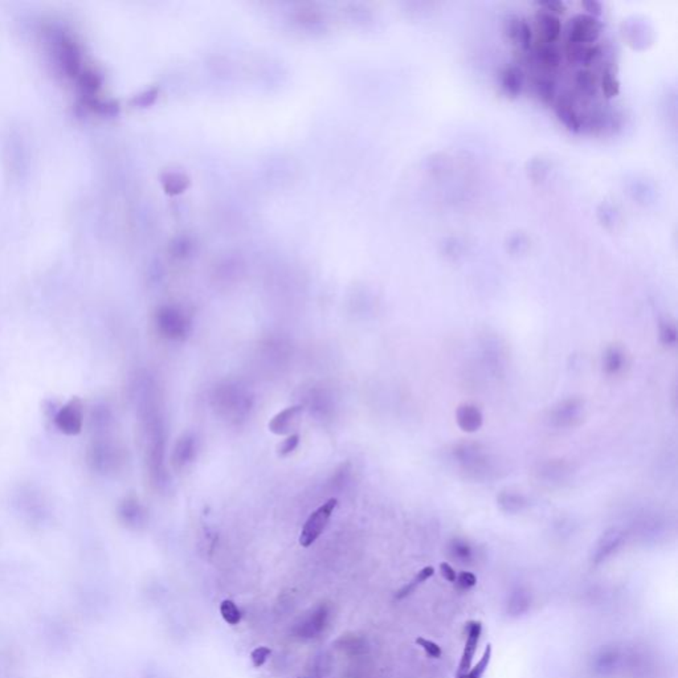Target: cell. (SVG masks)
I'll return each mask as SVG.
<instances>
[{"label": "cell", "mask_w": 678, "mask_h": 678, "mask_svg": "<svg viewBox=\"0 0 678 678\" xmlns=\"http://www.w3.org/2000/svg\"><path fill=\"white\" fill-rule=\"evenodd\" d=\"M537 4L542 7L543 11L553 13L555 16L565 12V4L561 0H544V1H538Z\"/></svg>", "instance_id": "32"}, {"label": "cell", "mask_w": 678, "mask_h": 678, "mask_svg": "<svg viewBox=\"0 0 678 678\" xmlns=\"http://www.w3.org/2000/svg\"><path fill=\"white\" fill-rule=\"evenodd\" d=\"M575 87L577 91L586 97H595L599 91V79L589 69H580L575 75Z\"/></svg>", "instance_id": "18"}, {"label": "cell", "mask_w": 678, "mask_h": 678, "mask_svg": "<svg viewBox=\"0 0 678 678\" xmlns=\"http://www.w3.org/2000/svg\"><path fill=\"white\" fill-rule=\"evenodd\" d=\"M624 538H625V534L618 527H612L604 532L594 549L592 563L600 565L604 561H607L610 555L616 553V550L622 546Z\"/></svg>", "instance_id": "10"}, {"label": "cell", "mask_w": 678, "mask_h": 678, "mask_svg": "<svg viewBox=\"0 0 678 678\" xmlns=\"http://www.w3.org/2000/svg\"><path fill=\"white\" fill-rule=\"evenodd\" d=\"M584 412V403L580 399H567L561 402L550 414V421L558 428L577 426Z\"/></svg>", "instance_id": "7"}, {"label": "cell", "mask_w": 678, "mask_h": 678, "mask_svg": "<svg viewBox=\"0 0 678 678\" xmlns=\"http://www.w3.org/2000/svg\"><path fill=\"white\" fill-rule=\"evenodd\" d=\"M504 32L511 44L520 46L523 52L532 48V31L530 24L518 16H510L504 25Z\"/></svg>", "instance_id": "8"}, {"label": "cell", "mask_w": 678, "mask_h": 678, "mask_svg": "<svg viewBox=\"0 0 678 678\" xmlns=\"http://www.w3.org/2000/svg\"><path fill=\"white\" fill-rule=\"evenodd\" d=\"M454 584L460 588V589H463V591H468V589H472V588L475 587V584H477V577H475L473 573L461 571L460 574H457V579H456Z\"/></svg>", "instance_id": "30"}, {"label": "cell", "mask_w": 678, "mask_h": 678, "mask_svg": "<svg viewBox=\"0 0 678 678\" xmlns=\"http://www.w3.org/2000/svg\"><path fill=\"white\" fill-rule=\"evenodd\" d=\"M220 613L224 622L232 627L238 625V622H241V610H238L234 600H223L220 604Z\"/></svg>", "instance_id": "25"}, {"label": "cell", "mask_w": 678, "mask_h": 678, "mask_svg": "<svg viewBox=\"0 0 678 678\" xmlns=\"http://www.w3.org/2000/svg\"><path fill=\"white\" fill-rule=\"evenodd\" d=\"M534 60L535 63L546 70H555L561 67L562 53L555 43H546L537 40L534 44Z\"/></svg>", "instance_id": "12"}, {"label": "cell", "mask_w": 678, "mask_h": 678, "mask_svg": "<svg viewBox=\"0 0 678 678\" xmlns=\"http://www.w3.org/2000/svg\"><path fill=\"white\" fill-rule=\"evenodd\" d=\"M298 678H300V677H298Z\"/></svg>", "instance_id": "37"}, {"label": "cell", "mask_w": 678, "mask_h": 678, "mask_svg": "<svg viewBox=\"0 0 678 678\" xmlns=\"http://www.w3.org/2000/svg\"><path fill=\"white\" fill-rule=\"evenodd\" d=\"M582 6L586 8V11L588 12L589 16L598 18L601 15V4L596 0H586V1L582 3Z\"/></svg>", "instance_id": "35"}, {"label": "cell", "mask_w": 678, "mask_h": 678, "mask_svg": "<svg viewBox=\"0 0 678 678\" xmlns=\"http://www.w3.org/2000/svg\"><path fill=\"white\" fill-rule=\"evenodd\" d=\"M660 339L665 346H676L677 342V328L673 322L664 321L660 325Z\"/></svg>", "instance_id": "27"}, {"label": "cell", "mask_w": 678, "mask_h": 678, "mask_svg": "<svg viewBox=\"0 0 678 678\" xmlns=\"http://www.w3.org/2000/svg\"><path fill=\"white\" fill-rule=\"evenodd\" d=\"M535 20H537V27H538L539 34L542 36L541 40L546 41V43H555L559 39L561 31H562V25H561V20H559L558 16H555L553 13H549V12L538 11L537 16H535Z\"/></svg>", "instance_id": "15"}, {"label": "cell", "mask_w": 678, "mask_h": 678, "mask_svg": "<svg viewBox=\"0 0 678 678\" xmlns=\"http://www.w3.org/2000/svg\"><path fill=\"white\" fill-rule=\"evenodd\" d=\"M565 57L571 64L591 65L601 55V46L592 44H577L567 41L565 48Z\"/></svg>", "instance_id": "13"}, {"label": "cell", "mask_w": 678, "mask_h": 678, "mask_svg": "<svg viewBox=\"0 0 678 678\" xmlns=\"http://www.w3.org/2000/svg\"><path fill=\"white\" fill-rule=\"evenodd\" d=\"M456 420H457V424L461 430L472 433V432H475V430L481 428L484 416H482L480 408L477 406L471 404V403H465V404H461L460 407L457 408Z\"/></svg>", "instance_id": "14"}, {"label": "cell", "mask_w": 678, "mask_h": 678, "mask_svg": "<svg viewBox=\"0 0 678 678\" xmlns=\"http://www.w3.org/2000/svg\"><path fill=\"white\" fill-rule=\"evenodd\" d=\"M456 457L459 463H463V469L468 473L475 475H484L492 473L489 456L482 452L477 445L465 444L456 449Z\"/></svg>", "instance_id": "6"}, {"label": "cell", "mask_w": 678, "mask_h": 678, "mask_svg": "<svg viewBox=\"0 0 678 678\" xmlns=\"http://www.w3.org/2000/svg\"><path fill=\"white\" fill-rule=\"evenodd\" d=\"M433 575H435V568H433L432 565H427V567L421 568L418 574L415 575V577H412V579L408 582L407 584H404L403 587L400 588V589L396 592V599L403 600L408 598V596H411L420 586H423L424 583H427Z\"/></svg>", "instance_id": "19"}, {"label": "cell", "mask_w": 678, "mask_h": 678, "mask_svg": "<svg viewBox=\"0 0 678 678\" xmlns=\"http://www.w3.org/2000/svg\"><path fill=\"white\" fill-rule=\"evenodd\" d=\"M297 444H298V436L294 435L292 437H289L288 440L283 441V444L279 445V453H280L281 456H285V454L292 452Z\"/></svg>", "instance_id": "36"}, {"label": "cell", "mask_w": 678, "mask_h": 678, "mask_svg": "<svg viewBox=\"0 0 678 678\" xmlns=\"http://www.w3.org/2000/svg\"><path fill=\"white\" fill-rule=\"evenodd\" d=\"M523 81V72L517 65H509L501 73V88L509 98H517L520 96Z\"/></svg>", "instance_id": "16"}, {"label": "cell", "mask_w": 678, "mask_h": 678, "mask_svg": "<svg viewBox=\"0 0 678 678\" xmlns=\"http://www.w3.org/2000/svg\"><path fill=\"white\" fill-rule=\"evenodd\" d=\"M337 505H338V499L330 498L322 506H319L316 511L310 514L300 535V544L302 547L312 546L319 538V535L325 530L328 520L334 509L337 508Z\"/></svg>", "instance_id": "3"}, {"label": "cell", "mask_w": 678, "mask_h": 678, "mask_svg": "<svg viewBox=\"0 0 678 678\" xmlns=\"http://www.w3.org/2000/svg\"><path fill=\"white\" fill-rule=\"evenodd\" d=\"M416 644H418L427 655L432 657V658H440L441 655H442L440 645L435 643V641H432L430 639L418 637V639H416Z\"/></svg>", "instance_id": "28"}, {"label": "cell", "mask_w": 678, "mask_h": 678, "mask_svg": "<svg viewBox=\"0 0 678 678\" xmlns=\"http://www.w3.org/2000/svg\"><path fill=\"white\" fill-rule=\"evenodd\" d=\"M498 505L506 513H518L527 506V499L517 492H502L497 498Z\"/></svg>", "instance_id": "20"}, {"label": "cell", "mask_w": 678, "mask_h": 678, "mask_svg": "<svg viewBox=\"0 0 678 678\" xmlns=\"http://www.w3.org/2000/svg\"><path fill=\"white\" fill-rule=\"evenodd\" d=\"M601 24L599 20L589 15H577L568 24V39L570 43L577 44H591L599 37Z\"/></svg>", "instance_id": "5"}, {"label": "cell", "mask_w": 678, "mask_h": 678, "mask_svg": "<svg viewBox=\"0 0 678 678\" xmlns=\"http://www.w3.org/2000/svg\"><path fill=\"white\" fill-rule=\"evenodd\" d=\"M534 91L539 101L544 105L554 103L556 97V85L554 79L549 77H538L534 79Z\"/></svg>", "instance_id": "21"}, {"label": "cell", "mask_w": 678, "mask_h": 678, "mask_svg": "<svg viewBox=\"0 0 678 678\" xmlns=\"http://www.w3.org/2000/svg\"><path fill=\"white\" fill-rule=\"evenodd\" d=\"M546 174H547V167L544 166V160H541V159L532 160V166H530V177L532 179L535 181H542Z\"/></svg>", "instance_id": "33"}, {"label": "cell", "mask_w": 678, "mask_h": 678, "mask_svg": "<svg viewBox=\"0 0 678 678\" xmlns=\"http://www.w3.org/2000/svg\"><path fill=\"white\" fill-rule=\"evenodd\" d=\"M627 364L625 351L620 346H610L603 355V369L608 375L622 373Z\"/></svg>", "instance_id": "17"}, {"label": "cell", "mask_w": 678, "mask_h": 678, "mask_svg": "<svg viewBox=\"0 0 678 678\" xmlns=\"http://www.w3.org/2000/svg\"><path fill=\"white\" fill-rule=\"evenodd\" d=\"M87 463L91 471L102 475L114 471L118 463V453L113 442L103 437L91 441L87 449Z\"/></svg>", "instance_id": "2"}, {"label": "cell", "mask_w": 678, "mask_h": 678, "mask_svg": "<svg viewBox=\"0 0 678 678\" xmlns=\"http://www.w3.org/2000/svg\"><path fill=\"white\" fill-rule=\"evenodd\" d=\"M271 655V651L267 646H257L250 652V661L255 667H261Z\"/></svg>", "instance_id": "31"}, {"label": "cell", "mask_w": 678, "mask_h": 678, "mask_svg": "<svg viewBox=\"0 0 678 678\" xmlns=\"http://www.w3.org/2000/svg\"><path fill=\"white\" fill-rule=\"evenodd\" d=\"M481 634H482V622L473 620V622L468 624L466 639H465L461 660H460V664H459L457 677H463V674H466L469 672V669L472 667Z\"/></svg>", "instance_id": "9"}, {"label": "cell", "mask_w": 678, "mask_h": 678, "mask_svg": "<svg viewBox=\"0 0 678 678\" xmlns=\"http://www.w3.org/2000/svg\"><path fill=\"white\" fill-rule=\"evenodd\" d=\"M120 517L124 520L126 525H136L139 517H141V510L134 499H124L120 506Z\"/></svg>", "instance_id": "24"}, {"label": "cell", "mask_w": 678, "mask_h": 678, "mask_svg": "<svg viewBox=\"0 0 678 678\" xmlns=\"http://www.w3.org/2000/svg\"><path fill=\"white\" fill-rule=\"evenodd\" d=\"M530 606H532V600L529 596V592L520 588L511 594L509 600L508 612L511 616H520L529 610Z\"/></svg>", "instance_id": "22"}, {"label": "cell", "mask_w": 678, "mask_h": 678, "mask_svg": "<svg viewBox=\"0 0 678 678\" xmlns=\"http://www.w3.org/2000/svg\"><path fill=\"white\" fill-rule=\"evenodd\" d=\"M13 505L25 520L34 523H44L51 516L46 496L34 486H20L15 492Z\"/></svg>", "instance_id": "1"}, {"label": "cell", "mask_w": 678, "mask_h": 678, "mask_svg": "<svg viewBox=\"0 0 678 678\" xmlns=\"http://www.w3.org/2000/svg\"><path fill=\"white\" fill-rule=\"evenodd\" d=\"M490 658H492V645H487L484 653L481 655V658H480V661L475 664V667H471L469 672L466 674H463V677L457 678H482L486 669L490 664Z\"/></svg>", "instance_id": "26"}, {"label": "cell", "mask_w": 678, "mask_h": 678, "mask_svg": "<svg viewBox=\"0 0 678 678\" xmlns=\"http://www.w3.org/2000/svg\"><path fill=\"white\" fill-rule=\"evenodd\" d=\"M452 551L454 558L460 559V561H463V563H465L466 561L471 559L472 556V547L465 542V541H461V539H456L452 544Z\"/></svg>", "instance_id": "29"}, {"label": "cell", "mask_w": 678, "mask_h": 678, "mask_svg": "<svg viewBox=\"0 0 678 678\" xmlns=\"http://www.w3.org/2000/svg\"><path fill=\"white\" fill-rule=\"evenodd\" d=\"M599 87L607 98H613L620 93V82L616 79L613 70L610 68L603 70L599 79Z\"/></svg>", "instance_id": "23"}, {"label": "cell", "mask_w": 678, "mask_h": 678, "mask_svg": "<svg viewBox=\"0 0 678 678\" xmlns=\"http://www.w3.org/2000/svg\"><path fill=\"white\" fill-rule=\"evenodd\" d=\"M555 114L559 122L565 126L568 132L579 133L582 130V120L575 109L574 101L568 96H562L555 102Z\"/></svg>", "instance_id": "11"}, {"label": "cell", "mask_w": 678, "mask_h": 678, "mask_svg": "<svg viewBox=\"0 0 678 678\" xmlns=\"http://www.w3.org/2000/svg\"><path fill=\"white\" fill-rule=\"evenodd\" d=\"M57 430L69 436L79 435L84 428L85 412L84 404L79 397H73L67 404L60 408L53 418Z\"/></svg>", "instance_id": "4"}, {"label": "cell", "mask_w": 678, "mask_h": 678, "mask_svg": "<svg viewBox=\"0 0 678 678\" xmlns=\"http://www.w3.org/2000/svg\"><path fill=\"white\" fill-rule=\"evenodd\" d=\"M440 574L441 577H444L447 582L454 584V582H456V579H457V573H456V570L453 568L452 565L447 563V562L441 563Z\"/></svg>", "instance_id": "34"}]
</instances>
